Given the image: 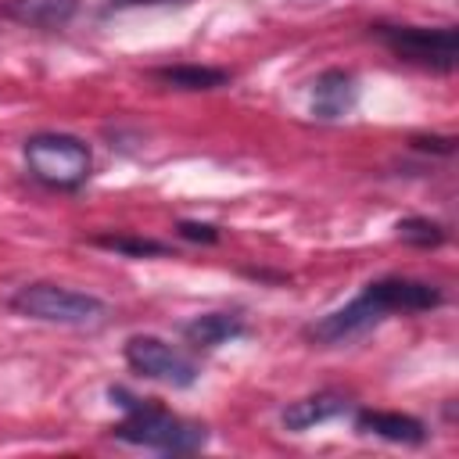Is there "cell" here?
<instances>
[{"label":"cell","instance_id":"30bf717a","mask_svg":"<svg viewBox=\"0 0 459 459\" xmlns=\"http://www.w3.org/2000/svg\"><path fill=\"white\" fill-rule=\"evenodd\" d=\"M348 409V398L337 394V391H319V394H308V398H298L283 409V427L287 430H308L316 423H326L333 416H341Z\"/></svg>","mask_w":459,"mask_h":459},{"label":"cell","instance_id":"4fadbf2b","mask_svg":"<svg viewBox=\"0 0 459 459\" xmlns=\"http://www.w3.org/2000/svg\"><path fill=\"white\" fill-rule=\"evenodd\" d=\"M154 79L176 90H215L230 82V72L212 65H165V68H154Z\"/></svg>","mask_w":459,"mask_h":459},{"label":"cell","instance_id":"52a82bcc","mask_svg":"<svg viewBox=\"0 0 459 459\" xmlns=\"http://www.w3.org/2000/svg\"><path fill=\"white\" fill-rule=\"evenodd\" d=\"M366 290L387 308V312H423L441 305V290L420 280H402V276H387L377 283H366Z\"/></svg>","mask_w":459,"mask_h":459},{"label":"cell","instance_id":"5bb4252c","mask_svg":"<svg viewBox=\"0 0 459 459\" xmlns=\"http://www.w3.org/2000/svg\"><path fill=\"white\" fill-rule=\"evenodd\" d=\"M97 247L118 251V255H133V258H154V255H169V244L151 240V237H129V233H100L93 237Z\"/></svg>","mask_w":459,"mask_h":459},{"label":"cell","instance_id":"e0dca14e","mask_svg":"<svg viewBox=\"0 0 459 459\" xmlns=\"http://www.w3.org/2000/svg\"><path fill=\"white\" fill-rule=\"evenodd\" d=\"M179 233L186 240H201V244H215L219 240V230L208 226V222H179Z\"/></svg>","mask_w":459,"mask_h":459},{"label":"cell","instance_id":"6da1fadb","mask_svg":"<svg viewBox=\"0 0 459 459\" xmlns=\"http://www.w3.org/2000/svg\"><path fill=\"white\" fill-rule=\"evenodd\" d=\"M7 305L25 319L57 323V326H93L108 316V305L100 298L57 283H25L11 294Z\"/></svg>","mask_w":459,"mask_h":459},{"label":"cell","instance_id":"9c48e42d","mask_svg":"<svg viewBox=\"0 0 459 459\" xmlns=\"http://www.w3.org/2000/svg\"><path fill=\"white\" fill-rule=\"evenodd\" d=\"M355 427L362 434H377L384 441H398V445H420L427 437V427L416 416L405 412H384V409H362L355 416Z\"/></svg>","mask_w":459,"mask_h":459},{"label":"cell","instance_id":"9a60e30c","mask_svg":"<svg viewBox=\"0 0 459 459\" xmlns=\"http://www.w3.org/2000/svg\"><path fill=\"white\" fill-rule=\"evenodd\" d=\"M394 230H398V237L405 244H416V247H437V244H445V226L434 222V219L412 215V219H402Z\"/></svg>","mask_w":459,"mask_h":459},{"label":"cell","instance_id":"3957f363","mask_svg":"<svg viewBox=\"0 0 459 459\" xmlns=\"http://www.w3.org/2000/svg\"><path fill=\"white\" fill-rule=\"evenodd\" d=\"M111 434L126 445H143V448H158V452H197L208 441L204 427L183 423V420H176L172 412H165L151 402L129 409V416Z\"/></svg>","mask_w":459,"mask_h":459},{"label":"cell","instance_id":"ba28073f","mask_svg":"<svg viewBox=\"0 0 459 459\" xmlns=\"http://www.w3.org/2000/svg\"><path fill=\"white\" fill-rule=\"evenodd\" d=\"M355 93H359V86H355V75H351V72H344V68H326V72L316 79V86H312V115L333 122V118H341V115L351 111Z\"/></svg>","mask_w":459,"mask_h":459},{"label":"cell","instance_id":"ac0fdd59","mask_svg":"<svg viewBox=\"0 0 459 459\" xmlns=\"http://www.w3.org/2000/svg\"><path fill=\"white\" fill-rule=\"evenodd\" d=\"M452 136H416L412 147L416 151H437V154H452Z\"/></svg>","mask_w":459,"mask_h":459},{"label":"cell","instance_id":"2e32d148","mask_svg":"<svg viewBox=\"0 0 459 459\" xmlns=\"http://www.w3.org/2000/svg\"><path fill=\"white\" fill-rule=\"evenodd\" d=\"M190 0H108L104 4V14H115V11H136V7H186Z\"/></svg>","mask_w":459,"mask_h":459},{"label":"cell","instance_id":"5b68a950","mask_svg":"<svg viewBox=\"0 0 459 459\" xmlns=\"http://www.w3.org/2000/svg\"><path fill=\"white\" fill-rule=\"evenodd\" d=\"M126 362L140 377H151V380H161L172 387H190L197 380V366L183 351H176L172 344H165L161 337H151V333H136L126 341Z\"/></svg>","mask_w":459,"mask_h":459},{"label":"cell","instance_id":"277c9868","mask_svg":"<svg viewBox=\"0 0 459 459\" xmlns=\"http://www.w3.org/2000/svg\"><path fill=\"white\" fill-rule=\"evenodd\" d=\"M377 36L405 61L427 65L437 72H452L459 57V36L452 25L441 29H423V25H377Z\"/></svg>","mask_w":459,"mask_h":459},{"label":"cell","instance_id":"8fae6325","mask_svg":"<svg viewBox=\"0 0 459 459\" xmlns=\"http://www.w3.org/2000/svg\"><path fill=\"white\" fill-rule=\"evenodd\" d=\"M183 333H186V341L197 344V348H219V344H230V341L244 337L247 326H244V319L233 316V312H208V316L190 319V323L183 326Z\"/></svg>","mask_w":459,"mask_h":459},{"label":"cell","instance_id":"7a4b0ae2","mask_svg":"<svg viewBox=\"0 0 459 459\" xmlns=\"http://www.w3.org/2000/svg\"><path fill=\"white\" fill-rule=\"evenodd\" d=\"M25 165L39 183L72 190V186L86 183V176L93 169V154L79 136L36 133V136L25 140Z\"/></svg>","mask_w":459,"mask_h":459},{"label":"cell","instance_id":"7c38bea8","mask_svg":"<svg viewBox=\"0 0 459 459\" xmlns=\"http://www.w3.org/2000/svg\"><path fill=\"white\" fill-rule=\"evenodd\" d=\"M75 14V0H11L7 18L32 29H61Z\"/></svg>","mask_w":459,"mask_h":459},{"label":"cell","instance_id":"8992f818","mask_svg":"<svg viewBox=\"0 0 459 459\" xmlns=\"http://www.w3.org/2000/svg\"><path fill=\"white\" fill-rule=\"evenodd\" d=\"M384 316H387V308H384L369 290H362V294H359L355 301H348L344 308H337V312L323 316L319 323H312V326H308V337L319 341V344H341V341H348V337L366 333V330L377 326Z\"/></svg>","mask_w":459,"mask_h":459}]
</instances>
